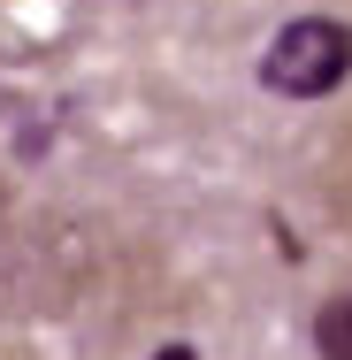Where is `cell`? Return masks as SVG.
<instances>
[{"mask_svg": "<svg viewBox=\"0 0 352 360\" xmlns=\"http://www.w3.org/2000/svg\"><path fill=\"white\" fill-rule=\"evenodd\" d=\"M261 92H276V100H330V92H345L352 77V23L345 15H330V8H306V15H283L276 39L261 46Z\"/></svg>", "mask_w": 352, "mask_h": 360, "instance_id": "obj_1", "label": "cell"}, {"mask_svg": "<svg viewBox=\"0 0 352 360\" xmlns=\"http://www.w3.org/2000/svg\"><path fill=\"white\" fill-rule=\"evenodd\" d=\"M314 360H352V291L314 307Z\"/></svg>", "mask_w": 352, "mask_h": 360, "instance_id": "obj_2", "label": "cell"}, {"mask_svg": "<svg viewBox=\"0 0 352 360\" xmlns=\"http://www.w3.org/2000/svg\"><path fill=\"white\" fill-rule=\"evenodd\" d=\"M153 360H200V345H184V338H169V345H153Z\"/></svg>", "mask_w": 352, "mask_h": 360, "instance_id": "obj_3", "label": "cell"}, {"mask_svg": "<svg viewBox=\"0 0 352 360\" xmlns=\"http://www.w3.org/2000/svg\"><path fill=\"white\" fill-rule=\"evenodd\" d=\"M0 222H8V184H0Z\"/></svg>", "mask_w": 352, "mask_h": 360, "instance_id": "obj_4", "label": "cell"}]
</instances>
